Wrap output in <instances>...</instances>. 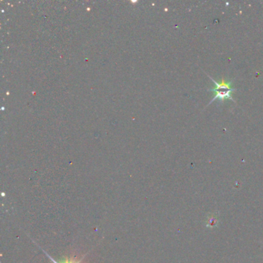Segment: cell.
<instances>
[{
  "label": "cell",
  "mask_w": 263,
  "mask_h": 263,
  "mask_svg": "<svg viewBox=\"0 0 263 263\" xmlns=\"http://www.w3.org/2000/svg\"><path fill=\"white\" fill-rule=\"evenodd\" d=\"M207 75L211 78V81L215 83V88H212V89H207V91L215 92V96H214L213 99L210 101L208 105L216 100H219L221 102H223V100H225V99H228V100L234 101L232 96V93L233 91H236V89L232 88V82L226 81L225 79H223L222 81L219 83V82H217L216 80H214L213 78L210 76L209 75Z\"/></svg>",
  "instance_id": "obj_1"
},
{
  "label": "cell",
  "mask_w": 263,
  "mask_h": 263,
  "mask_svg": "<svg viewBox=\"0 0 263 263\" xmlns=\"http://www.w3.org/2000/svg\"><path fill=\"white\" fill-rule=\"evenodd\" d=\"M206 226L207 228H215L219 226V214L211 213L207 215L206 218Z\"/></svg>",
  "instance_id": "obj_2"
},
{
  "label": "cell",
  "mask_w": 263,
  "mask_h": 263,
  "mask_svg": "<svg viewBox=\"0 0 263 263\" xmlns=\"http://www.w3.org/2000/svg\"><path fill=\"white\" fill-rule=\"evenodd\" d=\"M46 253V255H47V256H48L49 259H50L51 261L53 262L54 263H81V260L80 261H76V260H74V259H72V260H65V261H62L60 262V263H59V262L55 261V260L53 259L51 256H49L48 254L47 253V252H45Z\"/></svg>",
  "instance_id": "obj_3"
}]
</instances>
